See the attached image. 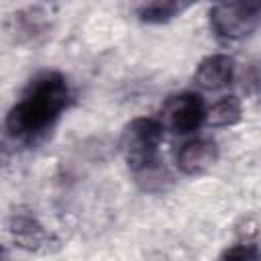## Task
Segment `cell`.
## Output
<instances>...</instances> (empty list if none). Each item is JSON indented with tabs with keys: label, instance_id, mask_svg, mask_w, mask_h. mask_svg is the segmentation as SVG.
<instances>
[{
	"label": "cell",
	"instance_id": "52a82bcc",
	"mask_svg": "<svg viewBox=\"0 0 261 261\" xmlns=\"http://www.w3.org/2000/svg\"><path fill=\"white\" fill-rule=\"evenodd\" d=\"M232 75H234V61L222 53L204 57L196 69L198 86L210 92L226 88L232 82Z\"/></svg>",
	"mask_w": 261,
	"mask_h": 261
},
{
	"label": "cell",
	"instance_id": "8992f818",
	"mask_svg": "<svg viewBox=\"0 0 261 261\" xmlns=\"http://www.w3.org/2000/svg\"><path fill=\"white\" fill-rule=\"evenodd\" d=\"M218 159V145L212 139H194L177 151V167L186 175H200L208 171Z\"/></svg>",
	"mask_w": 261,
	"mask_h": 261
},
{
	"label": "cell",
	"instance_id": "30bf717a",
	"mask_svg": "<svg viewBox=\"0 0 261 261\" xmlns=\"http://www.w3.org/2000/svg\"><path fill=\"white\" fill-rule=\"evenodd\" d=\"M241 112H243L241 102L234 96H224L212 104L206 120L212 126H230V124H237L241 120Z\"/></svg>",
	"mask_w": 261,
	"mask_h": 261
},
{
	"label": "cell",
	"instance_id": "7a4b0ae2",
	"mask_svg": "<svg viewBox=\"0 0 261 261\" xmlns=\"http://www.w3.org/2000/svg\"><path fill=\"white\" fill-rule=\"evenodd\" d=\"M163 141V124L157 118H133L122 133V155L137 184L147 192H163L171 175L161 163L159 147Z\"/></svg>",
	"mask_w": 261,
	"mask_h": 261
},
{
	"label": "cell",
	"instance_id": "8fae6325",
	"mask_svg": "<svg viewBox=\"0 0 261 261\" xmlns=\"http://www.w3.org/2000/svg\"><path fill=\"white\" fill-rule=\"evenodd\" d=\"M216 261H259V247L255 243H239L224 249Z\"/></svg>",
	"mask_w": 261,
	"mask_h": 261
},
{
	"label": "cell",
	"instance_id": "3957f363",
	"mask_svg": "<svg viewBox=\"0 0 261 261\" xmlns=\"http://www.w3.org/2000/svg\"><path fill=\"white\" fill-rule=\"evenodd\" d=\"M210 27L224 41L249 37L261 22V2H218L210 8Z\"/></svg>",
	"mask_w": 261,
	"mask_h": 261
},
{
	"label": "cell",
	"instance_id": "6da1fadb",
	"mask_svg": "<svg viewBox=\"0 0 261 261\" xmlns=\"http://www.w3.org/2000/svg\"><path fill=\"white\" fill-rule=\"evenodd\" d=\"M71 102L67 77L57 69L39 71L29 80L6 114L4 130L14 145H37L57 124Z\"/></svg>",
	"mask_w": 261,
	"mask_h": 261
},
{
	"label": "cell",
	"instance_id": "9c48e42d",
	"mask_svg": "<svg viewBox=\"0 0 261 261\" xmlns=\"http://www.w3.org/2000/svg\"><path fill=\"white\" fill-rule=\"evenodd\" d=\"M188 8H190V4L179 2V0H153V2L141 4L137 8V16L141 22H147V24H163V22H169L171 18L179 16Z\"/></svg>",
	"mask_w": 261,
	"mask_h": 261
},
{
	"label": "cell",
	"instance_id": "277c9868",
	"mask_svg": "<svg viewBox=\"0 0 261 261\" xmlns=\"http://www.w3.org/2000/svg\"><path fill=\"white\" fill-rule=\"evenodd\" d=\"M8 232L12 243L27 253L49 255L61 247L59 239L31 210L16 208L8 218Z\"/></svg>",
	"mask_w": 261,
	"mask_h": 261
},
{
	"label": "cell",
	"instance_id": "ba28073f",
	"mask_svg": "<svg viewBox=\"0 0 261 261\" xmlns=\"http://www.w3.org/2000/svg\"><path fill=\"white\" fill-rule=\"evenodd\" d=\"M49 29H51V22L43 8L31 6L24 10H18L12 16V33H14V39L20 43H37L49 33Z\"/></svg>",
	"mask_w": 261,
	"mask_h": 261
},
{
	"label": "cell",
	"instance_id": "5b68a950",
	"mask_svg": "<svg viewBox=\"0 0 261 261\" xmlns=\"http://www.w3.org/2000/svg\"><path fill=\"white\" fill-rule=\"evenodd\" d=\"M206 116H208V110L204 106V100L194 92H184L173 96L171 100H167L163 108L165 124L179 135H188L200 128Z\"/></svg>",
	"mask_w": 261,
	"mask_h": 261
}]
</instances>
